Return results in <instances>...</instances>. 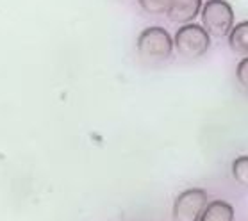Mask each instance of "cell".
<instances>
[{"instance_id": "obj_2", "label": "cell", "mask_w": 248, "mask_h": 221, "mask_svg": "<svg viewBox=\"0 0 248 221\" xmlns=\"http://www.w3.org/2000/svg\"><path fill=\"white\" fill-rule=\"evenodd\" d=\"M211 36L205 32V29L197 23H186L182 25L173 36V46L182 57L197 59L202 57L209 50Z\"/></svg>"}, {"instance_id": "obj_7", "label": "cell", "mask_w": 248, "mask_h": 221, "mask_svg": "<svg viewBox=\"0 0 248 221\" xmlns=\"http://www.w3.org/2000/svg\"><path fill=\"white\" fill-rule=\"evenodd\" d=\"M229 46L239 56H248V20L232 27L229 32Z\"/></svg>"}, {"instance_id": "obj_6", "label": "cell", "mask_w": 248, "mask_h": 221, "mask_svg": "<svg viewBox=\"0 0 248 221\" xmlns=\"http://www.w3.org/2000/svg\"><path fill=\"white\" fill-rule=\"evenodd\" d=\"M198 221H234V207L223 200L211 202Z\"/></svg>"}, {"instance_id": "obj_5", "label": "cell", "mask_w": 248, "mask_h": 221, "mask_svg": "<svg viewBox=\"0 0 248 221\" xmlns=\"http://www.w3.org/2000/svg\"><path fill=\"white\" fill-rule=\"evenodd\" d=\"M202 11V0H170L168 15L170 22L173 23H193V20Z\"/></svg>"}, {"instance_id": "obj_4", "label": "cell", "mask_w": 248, "mask_h": 221, "mask_svg": "<svg viewBox=\"0 0 248 221\" xmlns=\"http://www.w3.org/2000/svg\"><path fill=\"white\" fill-rule=\"evenodd\" d=\"M209 204L207 191L191 187L182 191L173 204V218L177 221H198Z\"/></svg>"}, {"instance_id": "obj_3", "label": "cell", "mask_w": 248, "mask_h": 221, "mask_svg": "<svg viewBox=\"0 0 248 221\" xmlns=\"http://www.w3.org/2000/svg\"><path fill=\"white\" fill-rule=\"evenodd\" d=\"M138 52L147 59H168L173 52V38L163 27H148L138 38Z\"/></svg>"}, {"instance_id": "obj_9", "label": "cell", "mask_w": 248, "mask_h": 221, "mask_svg": "<svg viewBox=\"0 0 248 221\" xmlns=\"http://www.w3.org/2000/svg\"><path fill=\"white\" fill-rule=\"evenodd\" d=\"M140 6L150 15H164L170 7V0H140Z\"/></svg>"}, {"instance_id": "obj_10", "label": "cell", "mask_w": 248, "mask_h": 221, "mask_svg": "<svg viewBox=\"0 0 248 221\" xmlns=\"http://www.w3.org/2000/svg\"><path fill=\"white\" fill-rule=\"evenodd\" d=\"M236 79L243 89L248 91V56L243 57L236 68Z\"/></svg>"}, {"instance_id": "obj_8", "label": "cell", "mask_w": 248, "mask_h": 221, "mask_svg": "<svg viewBox=\"0 0 248 221\" xmlns=\"http://www.w3.org/2000/svg\"><path fill=\"white\" fill-rule=\"evenodd\" d=\"M232 177L243 187H248V155H239L232 161Z\"/></svg>"}, {"instance_id": "obj_1", "label": "cell", "mask_w": 248, "mask_h": 221, "mask_svg": "<svg viewBox=\"0 0 248 221\" xmlns=\"http://www.w3.org/2000/svg\"><path fill=\"white\" fill-rule=\"evenodd\" d=\"M200 13L202 27L213 38H225L234 27V11L225 0H207Z\"/></svg>"}]
</instances>
